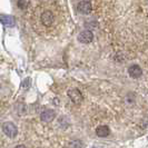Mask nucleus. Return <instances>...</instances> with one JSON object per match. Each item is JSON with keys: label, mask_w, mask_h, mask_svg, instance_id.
<instances>
[{"label": "nucleus", "mask_w": 148, "mask_h": 148, "mask_svg": "<svg viewBox=\"0 0 148 148\" xmlns=\"http://www.w3.org/2000/svg\"><path fill=\"white\" fill-rule=\"evenodd\" d=\"M2 132L5 133L6 136L10 137V138H15L18 134V129L14 123H10V121H6L3 123L2 125Z\"/></svg>", "instance_id": "obj_1"}, {"label": "nucleus", "mask_w": 148, "mask_h": 148, "mask_svg": "<svg viewBox=\"0 0 148 148\" xmlns=\"http://www.w3.org/2000/svg\"><path fill=\"white\" fill-rule=\"evenodd\" d=\"M40 20H41V23H42L44 26L50 27L52 25V22L55 21V16H53L51 10H45L44 12L41 14Z\"/></svg>", "instance_id": "obj_2"}, {"label": "nucleus", "mask_w": 148, "mask_h": 148, "mask_svg": "<svg viewBox=\"0 0 148 148\" xmlns=\"http://www.w3.org/2000/svg\"><path fill=\"white\" fill-rule=\"evenodd\" d=\"M68 97L70 98V100L75 103V104H80L82 101V94L80 90H78V89H70V90H68Z\"/></svg>", "instance_id": "obj_3"}, {"label": "nucleus", "mask_w": 148, "mask_h": 148, "mask_svg": "<svg viewBox=\"0 0 148 148\" xmlns=\"http://www.w3.org/2000/svg\"><path fill=\"white\" fill-rule=\"evenodd\" d=\"M78 40L82 44H90L94 40V34L90 30H84L79 34L78 36Z\"/></svg>", "instance_id": "obj_4"}, {"label": "nucleus", "mask_w": 148, "mask_h": 148, "mask_svg": "<svg viewBox=\"0 0 148 148\" xmlns=\"http://www.w3.org/2000/svg\"><path fill=\"white\" fill-rule=\"evenodd\" d=\"M55 117H56V112L51 109H46L40 114V119L44 123H50L55 119Z\"/></svg>", "instance_id": "obj_5"}, {"label": "nucleus", "mask_w": 148, "mask_h": 148, "mask_svg": "<svg viewBox=\"0 0 148 148\" xmlns=\"http://www.w3.org/2000/svg\"><path fill=\"white\" fill-rule=\"evenodd\" d=\"M91 9H92V6H91L90 1L82 0V1H80V2L78 3V10H79L82 14H84V15H88V14H90Z\"/></svg>", "instance_id": "obj_6"}, {"label": "nucleus", "mask_w": 148, "mask_h": 148, "mask_svg": "<svg viewBox=\"0 0 148 148\" xmlns=\"http://www.w3.org/2000/svg\"><path fill=\"white\" fill-rule=\"evenodd\" d=\"M128 74L129 76L134 78V79H137V78H139L143 74V70H141V68L138 65H132V66L129 67V69H128Z\"/></svg>", "instance_id": "obj_7"}, {"label": "nucleus", "mask_w": 148, "mask_h": 148, "mask_svg": "<svg viewBox=\"0 0 148 148\" xmlns=\"http://www.w3.org/2000/svg\"><path fill=\"white\" fill-rule=\"evenodd\" d=\"M0 22L6 27H14L16 25L15 18L8 15H0Z\"/></svg>", "instance_id": "obj_8"}, {"label": "nucleus", "mask_w": 148, "mask_h": 148, "mask_svg": "<svg viewBox=\"0 0 148 148\" xmlns=\"http://www.w3.org/2000/svg\"><path fill=\"white\" fill-rule=\"evenodd\" d=\"M109 134H110V129L106 125H101V126H98L96 128V135L98 137L104 138V137H107Z\"/></svg>", "instance_id": "obj_9"}, {"label": "nucleus", "mask_w": 148, "mask_h": 148, "mask_svg": "<svg viewBox=\"0 0 148 148\" xmlns=\"http://www.w3.org/2000/svg\"><path fill=\"white\" fill-rule=\"evenodd\" d=\"M30 3V0H17V5H18V7L20 8V9H26V8H28Z\"/></svg>", "instance_id": "obj_10"}, {"label": "nucleus", "mask_w": 148, "mask_h": 148, "mask_svg": "<svg viewBox=\"0 0 148 148\" xmlns=\"http://www.w3.org/2000/svg\"><path fill=\"white\" fill-rule=\"evenodd\" d=\"M15 148H26V146H23V145H18V146H16Z\"/></svg>", "instance_id": "obj_11"}, {"label": "nucleus", "mask_w": 148, "mask_h": 148, "mask_svg": "<svg viewBox=\"0 0 148 148\" xmlns=\"http://www.w3.org/2000/svg\"><path fill=\"white\" fill-rule=\"evenodd\" d=\"M0 88H1V86H0Z\"/></svg>", "instance_id": "obj_12"}]
</instances>
